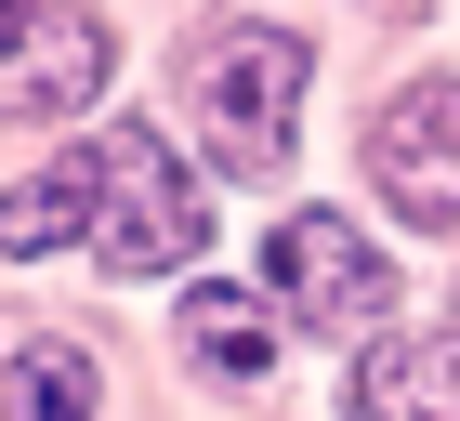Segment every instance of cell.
Instances as JSON below:
<instances>
[{
	"label": "cell",
	"instance_id": "7a4b0ae2",
	"mask_svg": "<svg viewBox=\"0 0 460 421\" xmlns=\"http://www.w3.org/2000/svg\"><path fill=\"white\" fill-rule=\"evenodd\" d=\"M303 40L289 27H224V40H198V132H211V158L237 184H263L289 158V105H303Z\"/></svg>",
	"mask_w": 460,
	"mask_h": 421
},
{
	"label": "cell",
	"instance_id": "277c9868",
	"mask_svg": "<svg viewBox=\"0 0 460 421\" xmlns=\"http://www.w3.org/2000/svg\"><path fill=\"white\" fill-rule=\"evenodd\" d=\"M106 93V27L79 0H0V119H79Z\"/></svg>",
	"mask_w": 460,
	"mask_h": 421
},
{
	"label": "cell",
	"instance_id": "6da1fadb",
	"mask_svg": "<svg viewBox=\"0 0 460 421\" xmlns=\"http://www.w3.org/2000/svg\"><path fill=\"white\" fill-rule=\"evenodd\" d=\"M198 237H211V210H198L184 158L145 132V119L93 145V264H106V277H184Z\"/></svg>",
	"mask_w": 460,
	"mask_h": 421
},
{
	"label": "cell",
	"instance_id": "3957f363",
	"mask_svg": "<svg viewBox=\"0 0 460 421\" xmlns=\"http://www.w3.org/2000/svg\"><path fill=\"white\" fill-rule=\"evenodd\" d=\"M368 184H382L394 224L460 237V79H408V93L368 119Z\"/></svg>",
	"mask_w": 460,
	"mask_h": 421
},
{
	"label": "cell",
	"instance_id": "5b68a950",
	"mask_svg": "<svg viewBox=\"0 0 460 421\" xmlns=\"http://www.w3.org/2000/svg\"><path fill=\"white\" fill-rule=\"evenodd\" d=\"M277 290L316 316V329H342V343L368 329V316H394V264L355 237L342 210H289L277 224Z\"/></svg>",
	"mask_w": 460,
	"mask_h": 421
},
{
	"label": "cell",
	"instance_id": "52a82bcc",
	"mask_svg": "<svg viewBox=\"0 0 460 421\" xmlns=\"http://www.w3.org/2000/svg\"><path fill=\"white\" fill-rule=\"evenodd\" d=\"M184 355L211 382H263L277 369V316L250 303V290H184Z\"/></svg>",
	"mask_w": 460,
	"mask_h": 421
},
{
	"label": "cell",
	"instance_id": "8992f818",
	"mask_svg": "<svg viewBox=\"0 0 460 421\" xmlns=\"http://www.w3.org/2000/svg\"><path fill=\"white\" fill-rule=\"evenodd\" d=\"M355 421H460V329H382L355 355Z\"/></svg>",
	"mask_w": 460,
	"mask_h": 421
},
{
	"label": "cell",
	"instance_id": "9c48e42d",
	"mask_svg": "<svg viewBox=\"0 0 460 421\" xmlns=\"http://www.w3.org/2000/svg\"><path fill=\"white\" fill-rule=\"evenodd\" d=\"M13 421H93V355L79 343H27L13 355Z\"/></svg>",
	"mask_w": 460,
	"mask_h": 421
},
{
	"label": "cell",
	"instance_id": "ba28073f",
	"mask_svg": "<svg viewBox=\"0 0 460 421\" xmlns=\"http://www.w3.org/2000/svg\"><path fill=\"white\" fill-rule=\"evenodd\" d=\"M66 237H93V158H66V172L0 198V250H66Z\"/></svg>",
	"mask_w": 460,
	"mask_h": 421
}]
</instances>
